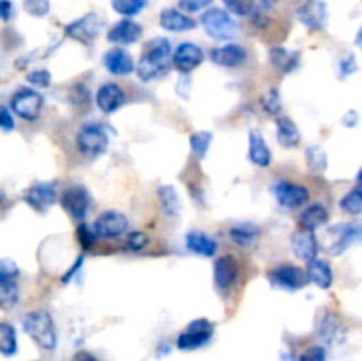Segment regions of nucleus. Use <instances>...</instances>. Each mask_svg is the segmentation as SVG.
I'll list each match as a JSON object with an SVG mask.
<instances>
[{
	"label": "nucleus",
	"instance_id": "obj_1",
	"mask_svg": "<svg viewBox=\"0 0 362 361\" xmlns=\"http://www.w3.org/2000/svg\"><path fill=\"white\" fill-rule=\"evenodd\" d=\"M170 66H172V45L168 39L156 38L147 42L140 60L138 64H134V71L141 81L148 84V81H156L166 76Z\"/></svg>",
	"mask_w": 362,
	"mask_h": 361
},
{
	"label": "nucleus",
	"instance_id": "obj_2",
	"mask_svg": "<svg viewBox=\"0 0 362 361\" xmlns=\"http://www.w3.org/2000/svg\"><path fill=\"white\" fill-rule=\"evenodd\" d=\"M21 326L23 331L37 343L42 350H55L57 349V329L53 322L52 314L48 310H34L28 311L21 317Z\"/></svg>",
	"mask_w": 362,
	"mask_h": 361
},
{
	"label": "nucleus",
	"instance_id": "obj_3",
	"mask_svg": "<svg viewBox=\"0 0 362 361\" xmlns=\"http://www.w3.org/2000/svg\"><path fill=\"white\" fill-rule=\"evenodd\" d=\"M200 23L205 34L211 35L216 41H232L239 32V25L226 9L212 7L200 16Z\"/></svg>",
	"mask_w": 362,
	"mask_h": 361
},
{
	"label": "nucleus",
	"instance_id": "obj_4",
	"mask_svg": "<svg viewBox=\"0 0 362 361\" xmlns=\"http://www.w3.org/2000/svg\"><path fill=\"white\" fill-rule=\"evenodd\" d=\"M110 145V137L105 126L99 122H87L78 130L76 147L87 158H99L106 152Z\"/></svg>",
	"mask_w": 362,
	"mask_h": 361
},
{
	"label": "nucleus",
	"instance_id": "obj_5",
	"mask_svg": "<svg viewBox=\"0 0 362 361\" xmlns=\"http://www.w3.org/2000/svg\"><path fill=\"white\" fill-rule=\"evenodd\" d=\"M42 106H45L42 94L30 87L20 88L11 98V112L20 117V119L27 120V122H34L41 115Z\"/></svg>",
	"mask_w": 362,
	"mask_h": 361
},
{
	"label": "nucleus",
	"instance_id": "obj_6",
	"mask_svg": "<svg viewBox=\"0 0 362 361\" xmlns=\"http://www.w3.org/2000/svg\"><path fill=\"white\" fill-rule=\"evenodd\" d=\"M214 324L209 319H194L177 336V347L180 350H197L207 345L214 336Z\"/></svg>",
	"mask_w": 362,
	"mask_h": 361
},
{
	"label": "nucleus",
	"instance_id": "obj_7",
	"mask_svg": "<svg viewBox=\"0 0 362 361\" xmlns=\"http://www.w3.org/2000/svg\"><path fill=\"white\" fill-rule=\"evenodd\" d=\"M60 205L64 211L71 216L76 223L85 222L88 214V209L92 205L90 193L81 184H73V186L66 188L62 195H60Z\"/></svg>",
	"mask_w": 362,
	"mask_h": 361
},
{
	"label": "nucleus",
	"instance_id": "obj_8",
	"mask_svg": "<svg viewBox=\"0 0 362 361\" xmlns=\"http://www.w3.org/2000/svg\"><path fill=\"white\" fill-rule=\"evenodd\" d=\"M267 280L271 282V285L283 290H288V292L300 290L303 287H306L308 283L306 271L293 264H286V262L285 264H279L276 265V268L269 269Z\"/></svg>",
	"mask_w": 362,
	"mask_h": 361
},
{
	"label": "nucleus",
	"instance_id": "obj_9",
	"mask_svg": "<svg viewBox=\"0 0 362 361\" xmlns=\"http://www.w3.org/2000/svg\"><path fill=\"white\" fill-rule=\"evenodd\" d=\"M272 195L278 204L285 209H300L310 200V190L303 184L292 183L288 179L278 180L272 186Z\"/></svg>",
	"mask_w": 362,
	"mask_h": 361
},
{
	"label": "nucleus",
	"instance_id": "obj_10",
	"mask_svg": "<svg viewBox=\"0 0 362 361\" xmlns=\"http://www.w3.org/2000/svg\"><path fill=\"white\" fill-rule=\"evenodd\" d=\"M127 227H129L127 216L110 209V211H103L94 219L92 232L95 234V237H101V239H117V237L124 236L127 232Z\"/></svg>",
	"mask_w": 362,
	"mask_h": 361
},
{
	"label": "nucleus",
	"instance_id": "obj_11",
	"mask_svg": "<svg viewBox=\"0 0 362 361\" xmlns=\"http://www.w3.org/2000/svg\"><path fill=\"white\" fill-rule=\"evenodd\" d=\"M103 28V20L99 14L88 13L78 20L71 21L66 27V35H69L74 41L81 42L85 46H90L95 41Z\"/></svg>",
	"mask_w": 362,
	"mask_h": 361
},
{
	"label": "nucleus",
	"instance_id": "obj_12",
	"mask_svg": "<svg viewBox=\"0 0 362 361\" xmlns=\"http://www.w3.org/2000/svg\"><path fill=\"white\" fill-rule=\"evenodd\" d=\"M214 285L219 292H230L237 285L240 276V265L233 255H221L214 262Z\"/></svg>",
	"mask_w": 362,
	"mask_h": 361
},
{
	"label": "nucleus",
	"instance_id": "obj_13",
	"mask_svg": "<svg viewBox=\"0 0 362 361\" xmlns=\"http://www.w3.org/2000/svg\"><path fill=\"white\" fill-rule=\"evenodd\" d=\"M317 336L327 347L341 345L346 338V328L339 315L334 311H325L318 321Z\"/></svg>",
	"mask_w": 362,
	"mask_h": 361
},
{
	"label": "nucleus",
	"instance_id": "obj_14",
	"mask_svg": "<svg viewBox=\"0 0 362 361\" xmlns=\"http://www.w3.org/2000/svg\"><path fill=\"white\" fill-rule=\"evenodd\" d=\"M204 60L205 52L194 42H180L175 52H172V66L182 74L193 73L204 64Z\"/></svg>",
	"mask_w": 362,
	"mask_h": 361
},
{
	"label": "nucleus",
	"instance_id": "obj_15",
	"mask_svg": "<svg viewBox=\"0 0 362 361\" xmlns=\"http://www.w3.org/2000/svg\"><path fill=\"white\" fill-rule=\"evenodd\" d=\"M297 18L306 28L313 32L325 30L329 21L327 4L324 0H306L303 6L297 9Z\"/></svg>",
	"mask_w": 362,
	"mask_h": 361
},
{
	"label": "nucleus",
	"instance_id": "obj_16",
	"mask_svg": "<svg viewBox=\"0 0 362 361\" xmlns=\"http://www.w3.org/2000/svg\"><path fill=\"white\" fill-rule=\"evenodd\" d=\"M57 198H59L57 183H34L23 193V200L27 202V205L39 212H45L46 209L52 207Z\"/></svg>",
	"mask_w": 362,
	"mask_h": 361
},
{
	"label": "nucleus",
	"instance_id": "obj_17",
	"mask_svg": "<svg viewBox=\"0 0 362 361\" xmlns=\"http://www.w3.org/2000/svg\"><path fill=\"white\" fill-rule=\"evenodd\" d=\"M332 234V241L329 243L327 251L331 255H341L343 251L349 250L354 243H357L361 237V227L357 223H339V225L329 229Z\"/></svg>",
	"mask_w": 362,
	"mask_h": 361
},
{
	"label": "nucleus",
	"instance_id": "obj_18",
	"mask_svg": "<svg viewBox=\"0 0 362 361\" xmlns=\"http://www.w3.org/2000/svg\"><path fill=\"white\" fill-rule=\"evenodd\" d=\"M212 62L216 66L221 67H239L246 62L247 59V50L244 46L235 45V42H228V45L218 46V48H212L209 53Z\"/></svg>",
	"mask_w": 362,
	"mask_h": 361
},
{
	"label": "nucleus",
	"instance_id": "obj_19",
	"mask_svg": "<svg viewBox=\"0 0 362 361\" xmlns=\"http://www.w3.org/2000/svg\"><path fill=\"white\" fill-rule=\"evenodd\" d=\"M144 35V28H141L140 23L129 20H120L113 25L108 30V41L113 42V45L119 46H129L134 45L136 41H140V38Z\"/></svg>",
	"mask_w": 362,
	"mask_h": 361
},
{
	"label": "nucleus",
	"instance_id": "obj_20",
	"mask_svg": "<svg viewBox=\"0 0 362 361\" xmlns=\"http://www.w3.org/2000/svg\"><path fill=\"white\" fill-rule=\"evenodd\" d=\"M103 64H105L106 71L112 73L113 76H129L134 71V60L122 46L108 50L103 57Z\"/></svg>",
	"mask_w": 362,
	"mask_h": 361
},
{
	"label": "nucleus",
	"instance_id": "obj_21",
	"mask_svg": "<svg viewBox=\"0 0 362 361\" xmlns=\"http://www.w3.org/2000/svg\"><path fill=\"white\" fill-rule=\"evenodd\" d=\"M124 103H126V92L117 84H103L95 92V105L105 113H115Z\"/></svg>",
	"mask_w": 362,
	"mask_h": 361
},
{
	"label": "nucleus",
	"instance_id": "obj_22",
	"mask_svg": "<svg viewBox=\"0 0 362 361\" xmlns=\"http://www.w3.org/2000/svg\"><path fill=\"white\" fill-rule=\"evenodd\" d=\"M247 158L255 166H260V168H267L272 163L271 147L265 142L264 134L257 130L250 131L247 134Z\"/></svg>",
	"mask_w": 362,
	"mask_h": 361
},
{
	"label": "nucleus",
	"instance_id": "obj_23",
	"mask_svg": "<svg viewBox=\"0 0 362 361\" xmlns=\"http://www.w3.org/2000/svg\"><path fill=\"white\" fill-rule=\"evenodd\" d=\"M292 248L296 257L303 262H310L318 257V239L313 230H296L292 236Z\"/></svg>",
	"mask_w": 362,
	"mask_h": 361
},
{
	"label": "nucleus",
	"instance_id": "obj_24",
	"mask_svg": "<svg viewBox=\"0 0 362 361\" xmlns=\"http://www.w3.org/2000/svg\"><path fill=\"white\" fill-rule=\"evenodd\" d=\"M159 25L168 32H187L197 27V21L187 16L186 13H182V11L168 7V9H163L161 14H159Z\"/></svg>",
	"mask_w": 362,
	"mask_h": 361
},
{
	"label": "nucleus",
	"instance_id": "obj_25",
	"mask_svg": "<svg viewBox=\"0 0 362 361\" xmlns=\"http://www.w3.org/2000/svg\"><path fill=\"white\" fill-rule=\"evenodd\" d=\"M308 282H313L315 285L320 287V289L327 290L331 289L332 283H334V273H332L331 264H329L325 258H313V260L308 262L306 269Z\"/></svg>",
	"mask_w": 362,
	"mask_h": 361
},
{
	"label": "nucleus",
	"instance_id": "obj_26",
	"mask_svg": "<svg viewBox=\"0 0 362 361\" xmlns=\"http://www.w3.org/2000/svg\"><path fill=\"white\" fill-rule=\"evenodd\" d=\"M186 248L194 255L200 257H214L218 251V243L202 230H191L186 236Z\"/></svg>",
	"mask_w": 362,
	"mask_h": 361
},
{
	"label": "nucleus",
	"instance_id": "obj_27",
	"mask_svg": "<svg viewBox=\"0 0 362 361\" xmlns=\"http://www.w3.org/2000/svg\"><path fill=\"white\" fill-rule=\"evenodd\" d=\"M276 134H278L279 145L285 149H296L300 144L299 127L286 115L276 117Z\"/></svg>",
	"mask_w": 362,
	"mask_h": 361
},
{
	"label": "nucleus",
	"instance_id": "obj_28",
	"mask_svg": "<svg viewBox=\"0 0 362 361\" xmlns=\"http://www.w3.org/2000/svg\"><path fill=\"white\" fill-rule=\"evenodd\" d=\"M329 222V211L324 204H311L300 212L299 216V225L300 229L306 230H317L320 227L327 225Z\"/></svg>",
	"mask_w": 362,
	"mask_h": 361
},
{
	"label": "nucleus",
	"instance_id": "obj_29",
	"mask_svg": "<svg viewBox=\"0 0 362 361\" xmlns=\"http://www.w3.org/2000/svg\"><path fill=\"white\" fill-rule=\"evenodd\" d=\"M230 239L232 243H235L237 246H243V248H250L260 239L262 236V230L260 227H257L255 223H237L230 229L228 232Z\"/></svg>",
	"mask_w": 362,
	"mask_h": 361
},
{
	"label": "nucleus",
	"instance_id": "obj_30",
	"mask_svg": "<svg viewBox=\"0 0 362 361\" xmlns=\"http://www.w3.org/2000/svg\"><path fill=\"white\" fill-rule=\"evenodd\" d=\"M158 200L159 207H161V212L166 216V218H177L180 212V198L177 195L175 186L172 184H161L158 188Z\"/></svg>",
	"mask_w": 362,
	"mask_h": 361
},
{
	"label": "nucleus",
	"instance_id": "obj_31",
	"mask_svg": "<svg viewBox=\"0 0 362 361\" xmlns=\"http://www.w3.org/2000/svg\"><path fill=\"white\" fill-rule=\"evenodd\" d=\"M269 59H271V64L276 69L283 71V73H290V71H293L299 66L300 57L297 52H290V50L283 48V46H274L269 52Z\"/></svg>",
	"mask_w": 362,
	"mask_h": 361
},
{
	"label": "nucleus",
	"instance_id": "obj_32",
	"mask_svg": "<svg viewBox=\"0 0 362 361\" xmlns=\"http://www.w3.org/2000/svg\"><path fill=\"white\" fill-rule=\"evenodd\" d=\"M18 353V335L16 329L9 322H0V354L6 357L14 356Z\"/></svg>",
	"mask_w": 362,
	"mask_h": 361
},
{
	"label": "nucleus",
	"instance_id": "obj_33",
	"mask_svg": "<svg viewBox=\"0 0 362 361\" xmlns=\"http://www.w3.org/2000/svg\"><path fill=\"white\" fill-rule=\"evenodd\" d=\"M212 138H214V134L211 131H197V133L191 134L189 147L198 159H204L207 156L212 144Z\"/></svg>",
	"mask_w": 362,
	"mask_h": 361
},
{
	"label": "nucleus",
	"instance_id": "obj_34",
	"mask_svg": "<svg viewBox=\"0 0 362 361\" xmlns=\"http://www.w3.org/2000/svg\"><path fill=\"white\" fill-rule=\"evenodd\" d=\"M339 207L343 212H349L352 216H359L362 212V188L361 184H357L356 188L349 191L345 197L339 200Z\"/></svg>",
	"mask_w": 362,
	"mask_h": 361
},
{
	"label": "nucleus",
	"instance_id": "obj_35",
	"mask_svg": "<svg viewBox=\"0 0 362 361\" xmlns=\"http://www.w3.org/2000/svg\"><path fill=\"white\" fill-rule=\"evenodd\" d=\"M112 7L120 16H136L147 7V0H112Z\"/></svg>",
	"mask_w": 362,
	"mask_h": 361
},
{
	"label": "nucleus",
	"instance_id": "obj_36",
	"mask_svg": "<svg viewBox=\"0 0 362 361\" xmlns=\"http://www.w3.org/2000/svg\"><path fill=\"white\" fill-rule=\"evenodd\" d=\"M306 163L313 172H324L327 168V152L320 145H310L306 149Z\"/></svg>",
	"mask_w": 362,
	"mask_h": 361
},
{
	"label": "nucleus",
	"instance_id": "obj_37",
	"mask_svg": "<svg viewBox=\"0 0 362 361\" xmlns=\"http://www.w3.org/2000/svg\"><path fill=\"white\" fill-rule=\"evenodd\" d=\"M20 303V287L16 282L0 287V310L9 311Z\"/></svg>",
	"mask_w": 362,
	"mask_h": 361
},
{
	"label": "nucleus",
	"instance_id": "obj_38",
	"mask_svg": "<svg viewBox=\"0 0 362 361\" xmlns=\"http://www.w3.org/2000/svg\"><path fill=\"white\" fill-rule=\"evenodd\" d=\"M20 275V268L13 258H0V287L16 282Z\"/></svg>",
	"mask_w": 362,
	"mask_h": 361
},
{
	"label": "nucleus",
	"instance_id": "obj_39",
	"mask_svg": "<svg viewBox=\"0 0 362 361\" xmlns=\"http://www.w3.org/2000/svg\"><path fill=\"white\" fill-rule=\"evenodd\" d=\"M262 108H264L265 113H269V115H276L278 117L279 113H281V96H279V91L276 87H271L267 91V94L264 96V99H262Z\"/></svg>",
	"mask_w": 362,
	"mask_h": 361
},
{
	"label": "nucleus",
	"instance_id": "obj_40",
	"mask_svg": "<svg viewBox=\"0 0 362 361\" xmlns=\"http://www.w3.org/2000/svg\"><path fill=\"white\" fill-rule=\"evenodd\" d=\"M226 11L235 16H250L255 11V0H223Z\"/></svg>",
	"mask_w": 362,
	"mask_h": 361
},
{
	"label": "nucleus",
	"instance_id": "obj_41",
	"mask_svg": "<svg viewBox=\"0 0 362 361\" xmlns=\"http://www.w3.org/2000/svg\"><path fill=\"white\" fill-rule=\"evenodd\" d=\"M148 243H151V237L147 236L145 232H141V230H134V232H129L126 236V248L131 251H141L144 248L148 246Z\"/></svg>",
	"mask_w": 362,
	"mask_h": 361
},
{
	"label": "nucleus",
	"instance_id": "obj_42",
	"mask_svg": "<svg viewBox=\"0 0 362 361\" xmlns=\"http://www.w3.org/2000/svg\"><path fill=\"white\" fill-rule=\"evenodd\" d=\"M76 237H78V243H80V246L83 248V251H88V250H92V248H94L95 234L92 232V229L85 222L78 223Z\"/></svg>",
	"mask_w": 362,
	"mask_h": 361
},
{
	"label": "nucleus",
	"instance_id": "obj_43",
	"mask_svg": "<svg viewBox=\"0 0 362 361\" xmlns=\"http://www.w3.org/2000/svg\"><path fill=\"white\" fill-rule=\"evenodd\" d=\"M23 9L30 16L42 18L49 13V0H23Z\"/></svg>",
	"mask_w": 362,
	"mask_h": 361
},
{
	"label": "nucleus",
	"instance_id": "obj_44",
	"mask_svg": "<svg viewBox=\"0 0 362 361\" xmlns=\"http://www.w3.org/2000/svg\"><path fill=\"white\" fill-rule=\"evenodd\" d=\"M27 81L37 88H46L52 84V74L48 69H34L27 74Z\"/></svg>",
	"mask_w": 362,
	"mask_h": 361
},
{
	"label": "nucleus",
	"instance_id": "obj_45",
	"mask_svg": "<svg viewBox=\"0 0 362 361\" xmlns=\"http://www.w3.org/2000/svg\"><path fill=\"white\" fill-rule=\"evenodd\" d=\"M214 0H179V11L186 14L200 13V11H205L207 7H211V4Z\"/></svg>",
	"mask_w": 362,
	"mask_h": 361
},
{
	"label": "nucleus",
	"instance_id": "obj_46",
	"mask_svg": "<svg viewBox=\"0 0 362 361\" xmlns=\"http://www.w3.org/2000/svg\"><path fill=\"white\" fill-rule=\"evenodd\" d=\"M297 361H327V350L324 345H311L300 354Z\"/></svg>",
	"mask_w": 362,
	"mask_h": 361
},
{
	"label": "nucleus",
	"instance_id": "obj_47",
	"mask_svg": "<svg viewBox=\"0 0 362 361\" xmlns=\"http://www.w3.org/2000/svg\"><path fill=\"white\" fill-rule=\"evenodd\" d=\"M14 126H16V122H14L11 108H7L6 105H0V130L13 131Z\"/></svg>",
	"mask_w": 362,
	"mask_h": 361
},
{
	"label": "nucleus",
	"instance_id": "obj_48",
	"mask_svg": "<svg viewBox=\"0 0 362 361\" xmlns=\"http://www.w3.org/2000/svg\"><path fill=\"white\" fill-rule=\"evenodd\" d=\"M357 67H359V66H357V60H356V57H354V55L345 57V59L339 62V71H341V76H349V74L356 73Z\"/></svg>",
	"mask_w": 362,
	"mask_h": 361
},
{
	"label": "nucleus",
	"instance_id": "obj_49",
	"mask_svg": "<svg viewBox=\"0 0 362 361\" xmlns=\"http://www.w3.org/2000/svg\"><path fill=\"white\" fill-rule=\"evenodd\" d=\"M13 16V4L9 0H0V20L7 21Z\"/></svg>",
	"mask_w": 362,
	"mask_h": 361
},
{
	"label": "nucleus",
	"instance_id": "obj_50",
	"mask_svg": "<svg viewBox=\"0 0 362 361\" xmlns=\"http://www.w3.org/2000/svg\"><path fill=\"white\" fill-rule=\"evenodd\" d=\"M83 258H85V255H80V257L76 258V260H74V264H73V268L69 269V271L66 273V275L62 276V283H67L71 280V276H74V273L78 271V269L81 268V264H83Z\"/></svg>",
	"mask_w": 362,
	"mask_h": 361
},
{
	"label": "nucleus",
	"instance_id": "obj_51",
	"mask_svg": "<svg viewBox=\"0 0 362 361\" xmlns=\"http://www.w3.org/2000/svg\"><path fill=\"white\" fill-rule=\"evenodd\" d=\"M343 124H345L346 127H356L357 124H359V113H357L356 110H349V113L343 117Z\"/></svg>",
	"mask_w": 362,
	"mask_h": 361
},
{
	"label": "nucleus",
	"instance_id": "obj_52",
	"mask_svg": "<svg viewBox=\"0 0 362 361\" xmlns=\"http://www.w3.org/2000/svg\"><path fill=\"white\" fill-rule=\"evenodd\" d=\"M71 361H99V360L94 356V354L88 353V350H78V353L71 357Z\"/></svg>",
	"mask_w": 362,
	"mask_h": 361
},
{
	"label": "nucleus",
	"instance_id": "obj_53",
	"mask_svg": "<svg viewBox=\"0 0 362 361\" xmlns=\"http://www.w3.org/2000/svg\"><path fill=\"white\" fill-rule=\"evenodd\" d=\"M163 354H170V345H161L158 350V357H163Z\"/></svg>",
	"mask_w": 362,
	"mask_h": 361
},
{
	"label": "nucleus",
	"instance_id": "obj_54",
	"mask_svg": "<svg viewBox=\"0 0 362 361\" xmlns=\"http://www.w3.org/2000/svg\"><path fill=\"white\" fill-rule=\"evenodd\" d=\"M278 2H279V0H260V4L264 7H272L274 4H278Z\"/></svg>",
	"mask_w": 362,
	"mask_h": 361
},
{
	"label": "nucleus",
	"instance_id": "obj_55",
	"mask_svg": "<svg viewBox=\"0 0 362 361\" xmlns=\"http://www.w3.org/2000/svg\"><path fill=\"white\" fill-rule=\"evenodd\" d=\"M6 200H7V197H6V193H4L2 190H0V207H2L4 204H6Z\"/></svg>",
	"mask_w": 362,
	"mask_h": 361
}]
</instances>
